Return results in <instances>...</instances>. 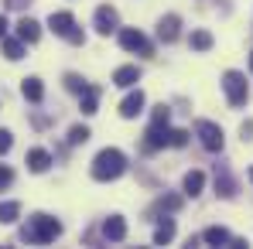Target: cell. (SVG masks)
Segmentation results:
<instances>
[{
	"instance_id": "6da1fadb",
	"label": "cell",
	"mask_w": 253,
	"mask_h": 249,
	"mask_svg": "<svg viewBox=\"0 0 253 249\" xmlns=\"http://www.w3.org/2000/svg\"><path fill=\"white\" fill-rule=\"evenodd\" d=\"M62 236V222L51 218V215H35L24 229H21V239L28 246H44V243H55Z\"/></svg>"
},
{
	"instance_id": "7a4b0ae2",
	"label": "cell",
	"mask_w": 253,
	"mask_h": 249,
	"mask_svg": "<svg viewBox=\"0 0 253 249\" xmlns=\"http://www.w3.org/2000/svg\"><path fill=\"white\" fill-rule=\"evenodd\" d=\"M89 171H92L96 181H117L126 171V157L117 147H106V150H99V154L92 157V167H89Z\"/></svg>"
},
{
	"instance_id": "3957f363",
	"label": "cell",
	"mask_w": 253,
	"mask_h": 249,
	"mask_svg": "<svg viewBox=\"0 0 253 249\" xmlns=\"http://www.w3.org/2000/svg\"><path fill=\"white\" fill-rule=\"evenodd\" d=\"M48 28H51L58 38H65V41H72V44H83L85 41V35L76 28V17H72L69 10H55V14L48 17Z\"/></svg>"
},
{
	"instance_id": "277c9868",
	"label": "cell",
	"mask_w": 253,
	"mask_h": 249,
	"mask_svg": "<svg viewBox=\"0 0 253 249\" xmlns=\"http://www.w3.org/2000/svg\"><path fill=\"white\" fill-rule=\"evenodd\" d=\"M222 89H226L229 106H247L250 85H247V75H243V72H226V75H222Z\"/></svg>"
},
{
	"instance_id": "5b68a950",
	"label": "cell",
	"mask_w": 253,
	"mask_h": 249,
	"mask_svg": "<svg viewBox=\"0 0 253 249\" xmlns=\"http://www.w3.org/2000/svg\"><path fill=\"white\" fill-rule=\"evenodd\" d=\"M195 133H199V143H202L206 150H212V154L222 150V143H226V140H222V130L215 123H209V120H199V123H195Z\"/></svg>"
},
{
	"instance_id": "8992f818",
	"label": "cell",
	"mask_w": 253,
	"mask_h": 249,
	"mask_svg": "<svg viewBox=\"0 0 253 249\" xmlns=\"http://www.w3.org/2000/svg\"><path fill=\"white\" fill-rule=\"evenodd\" d=\"M144 147H147V150L171 147V126L168 123H151V126H147V133H144Z\"/></svg>"
},
{
	"instance_id": "52a82bcc",
	"label": "cell",
	"mask_w": 253,
	"mask_h": 249,
	"mask_svg": "<svg viewBox=\"0 0 253 249\" xmlns=\"http://www.w3.org/2000/svg\"><path fill=\"white\" fill-rule=\"evenodd\" d=\"M120 44H124L126 51H137V55H151V51H154L151 41H147L140 31H133V28H124V31H120Z\"/></svg>"
},
{
	"instance_id": "ba28073f",
	"label": "cell",
	"mask_w": 253,
	"mask_h": 249,
	"mask_svg": "<svg viewBox=\"0 0 253 249\" xmlns=\"http://www.w3.org/2000/svg\"><path fill=\"white\" fill-rule=\"evenodd\" d=\"M144 103H147V99H144V92H140V89H133L124 103H120V116H124V120H137V116L144 113Z\"/></svg>"
},
{
	"instance_id": "9c48e42d",
	"label": "cell",
	"mask_w": 253,
	"mask_h": 249,
	"mask_svg": "<svg viewBox=\"0 0 253 249\" xmlns=\"http://www.w3.org/2000/svg\"><path fill=\"white\" fill-rule=\"evenodd\" d=\"M215 195H219V198H233V195H236V181H233V174H229L226 164L215 167Z\"/></svg>"
},
{
	"instance_id": "30bf717a",
	"label": "cell",
	"mask_w": 253,
	"mask_h": 249,
	"mask_svg": "<svg viewBox=\"0 0 253 249\" xmlns=\"http://www.w3.org/2000/svg\"><path fill=\"white\" fill-rule=\"evenodd\" d=\"M117 24H120V14H117L113 7H99V10H96V31H99V35H113Z\"/></svg>"
},
{
	"instance_id": "8fae6325",
	"label": "cell",
	"mask_w": 253,
	"mask_h": 249,
	"mask_svg": "<svg viewBox=\"0 0 253 249\" xmlns=\"http://www.w3.org/2000/svg\"><path fill=\"white\" fill-rule=\"evenodd\" d=\"M178 28H181V17H178V14L161 17V21H158V38H161L165 44H171L174 38H178Z\"/></svg>"
},
{
	"instance_id": "7c38bea8",
	"label": "cell",
	"mask_w": 253,
	"mask_h": 249,
	"mask_svg": "<svg viewBox=\"0 0 253 249\" xmlns=\"http://www.w3.org/2000/svg\"><path fill=\"white\" fill-rule=\"evenodd\" d=\"M103 236H106L110 243H124L126 239V222L120 215H110V218L103 222Z\"/></svg>"
},
{
	"instance_id": "4fadbf2b",
	"label": "cell",
	"mask_w": 253,
	"mask_h": 249,
	"mask_svg": "<svg viewBox=\"0 0 253 249\" xmlns=\"http://www.w3.org/2000/svg\"><path fill=\"white\" fill-rule=\"evenodd\" d=\"M137 82H140V69L137 65H120L113 72V85H120V89H133Z\"/></svg>"
},
{
	"instance_id": "5bb4252c",
	"label": "cell",
	"mask_w": 253,
	"mask_h": 249,
	"mask_svg": "<svg viewBox=\"0 0 253 249\" xmlns=\"http://www.w3.org/2000/svg\"><path fill=\"white\" fill-rule=\"evenodd\" d=\"M17 38H21L24 44H35L38 38H42V24L31 21V17H21V21H17Z\"/></svg>"
},
{
	"instance_id": "9a60e30c",
	"label": "cell",
	"mask_w": 253,
	"mask_h": 249,
	"mask_svg": "<svg viewBox=\"0 0 253 249\" xmlns=\"http://www.w3.org/2000/svg\"><path fill=\"white\" fill-rule=\"evenodd\" d=\"M28 167H31L35 174H44V171L51 167V154H48V150H42V147L28 150Z\"/></svg>"
},
{
	"instance_id": "2e32d148",
	"label": "cell",
	"mask_w": 253,
	"mask_h": 249,
	"mask_svg": "<svg viewBox=\"0 0 253 249\" xmlns=\"http://www.w3.org/2000/svg\"><path fill=\"white\" fill-rule=\"evenodd\" d=\"M202 243H209V246H229V243H233V236H229L222 225H209V229L202 232Z\"/></svg>"
},
{
	"instance_id": "e0dca14e",
	"label": "cell",
	"mask_w": 253,
	"mask_h": 249,
	"mask_svg": "<svg viewBox=\"0 0 253 249\" xmlns=\"http://www.w3.org/2000/svg\"><path fill=\"white\" fill-rule=\"evenodd\" d=\"M202 184H206V174L202 171H188L185 174V181H181V188H185V195H202Z\"/></svg>"
},
{
	"instance_id": "ac0fdd59",
	"label": "cell",
	"mask_w": 253,
	"mask_h": 249,
	"mask_svg": "<svg viewBox=\"0 0 253 249\" xmlns=\"http://www.w3.org/2000/svg\"><path fill=\"white\" fill-rule=\"evenodd\" d=\"M79 96H83V113H85V116H92V113L99 109V89H96V85H85Z\"/></svg>"
},
{
	"instance_id": "d6986e66",
	"label": "cell",
	"mask_w": 253,
	"mask_h": 249,
	"mask_svg": "<svg viewBox=\"0 0 253 249\" xmlns=\"http://www.w3.org/2000/svg\"><path fill=\"white\" fill-rule=\"evenodd\" d=\"M21 92H24V99H28V103H42V99H44V85H42V79H24Z\"/></svg>"
},
{
	"instance_id": "ffe728a7",
	"label": "cell",
	"mask_w": 253,
	"mask_h": 249,
	"mask_svg": "<svg viewBox=\"0 0 253 249\" xmlns=\"http://www.w3.org/2000/svg\"><path fill=\"white\" fill-rule=\"evenodd\" d=\"M171 239H174V222L165 218V222L154 229V246H165V243H171Z\"/></svg>"
},
{
	"instance_id": "44dd1931",
	"label": "cell",
	"mask_w": 253,
	"mask_h": 249,
	"mask_svg": "<svg viewBox=\"0 0 253 249\" xmlns=\"http://www.w3.org/2000/svg\"><path fill=\"white\" fill-rule=\"evenodd\" d=\"M3 55H7L10 62L24 58V41H21V38H7V41H3Z\"/></svg>"
},
{
	"instance_id": "7402d4cb",
	"label": "cell",
	"mask_w": 253,
	"mask_h": 249,
	"mask_svg": "<svg viewBox=\"0 0 253 249\" xmlns=\"http://www.w3.org/2000/svg\"><path fill=\"white\" fill-rule=\"evenodd\" d=\"M17 215H21V205H17V202H0V222H3V225L17 222Z\"/></svg>"
},
{
	"instance_id": "603a6c76",
	"label": "cell",
	"mask_w": 253,
	"mask_h": 249,
	"mask_svg": "<svg viewBox=\"0 0 253 249\" xmlns=\"http://www.w3.org/2000/svg\"><path fill=\"white\" fill-rule=\"evenodd\" d=\"M188 44H192L195 51H209V48H212V35H209V31H192Z\"/></svg>"
},
{
	"instance_id": "cb8c5ba5",
	"label": "cell",
	"mask_w": 253,
	"mask_h": 249,
	"mask_svg": "<svg viewBox=\"0 0 253 249\" xmlns=\"http://www.w3.org/2000/svg\"><path fill=\"white\" fill-rule=\"evenodd\" d=\"M85 140H89V130H85V126H72V130H69V143H72V147H79Z\"/></svg>"
},
{
	"instance_id": "d4e9b609",
	"label": "cell",
	"mask_w": 253,
	"mask_h": 249,
	"mask_svg": "<svg viewBox=\"0 0 253 249\" xmlns=\"http://www.w3.org/2000/svg\"><path fill=\"white\" fill-rule=\"evenodd\" d=\"M65 89H72V92H83L85 82L79 79V75H72V72H69V75H65Z\"/></svg>"
},
{
	"instance_id": "484cf974",
	"label": "cell",
	"mask_w": 253,
	"mask_h": 249,
	"mask_svg": "<svg viewBox=\"0 0 253 249\" xmlns=\"http://www.w3.org/2000/svg\"><path fill=\"white\" fill-rule=\"evenodd\" d=\"M188 143V133L185 130H171V147H185Z\"/></svg>"
},
{
	"instance_id": "4316f807",
	"label": "cell",
	"mask_w": 253,
	"mask_h": 249,
	"mask_svg": "<svg viewBox=\"0 0 253 249\" xmlns=\"http://www.w3.org/2000/svg\"><path fill=\"white\" fill-rule=\"evenodd\" d=\"M10 143H14L10 130H0V154H7V150H10Z\"/></svg>"
},
{
	"instance_id": "83f0119b",
	"label": "cell",
	"mask_w": 253,
	"mask_h": 249,
	"mask_svg": "<svg viewBox=\"0 0 253 249\" xmlns=\"http://www.w3.org/2000/svg\"><path fill=\"white\" fill-rule=\"evenodd\" d=\"M10 181H14V171H10V167H3V164H0V188H7Z\"/></svg>"
},
{
	"instance_id": "f1b7e54d",
	"label": "cell",
	"mask_w": 253,
	"mask_h": 249,
	"mask_svg": "<svg viewBox=\"0 0 253 249\" xmlns=\"http://www.w3.org/2000/svg\"><path fill=\"white\" fill-rule=\"evenodd\" d=\"M178 205H181V198H174V195H168V198H161V202H158V208H171V212H174Z\"/></svg>"
},
{
	"instance_id": "f546056e",
	"label": "cell",
	"mask_w": 253,
	"mask_h": 249,
	"mask_svg": "<svg viewBox=\"0 0 253 249\" xmlns=\"http://www.w3.org/2000/svg\"><path fill=\"white\" fill-rule=\"evenodd\" d=\"M3 3H7V7H10V10H24V7H28V3H31V0H3Z\"/></svg>"
},
{
	"instance_id": "4dcf8cb0",
	"label": "cell",
	"mask_w": 253,
	"mask_h": 249,
	"mask_svg": "<svg viewBox=\"0 0 253 249\" xmlns=\"http://www.w3.org/2000/svg\"><path fill=\"white\" fill-rule=\"evenodd\" d=\"M3 35H7V17L0 14V38H3Z\"/></svg>"
},
{
	"instance_id": "1f68e13d",
	"label": "cell",
	"mask_w": 253,
	"mask_h": 249,
	"mask_svg": "<svg viewBox=\"0 0 253 249\" xmlns=\"http://www.w3.org/2000/svg\"><path fill=\"white\" fill-rule=\"evenodd\" d=\"M250 72H253V55H250Z\"/></svg>"
},
{
	"instance_id": "d6a6232c",
	"label": "cell",
	"mask_w": 253,
	"mask_h": 249,
	"mask_svg": "<svg viewBox=\"0 0 253 249\" xmlns=\"http://www.w3.org/2000/svg\"><path fill=\"white\" fill-rule=\"evenodd\" d=\"M250 181H253V171H250Z\"/></svg>"
}]
</instances>
